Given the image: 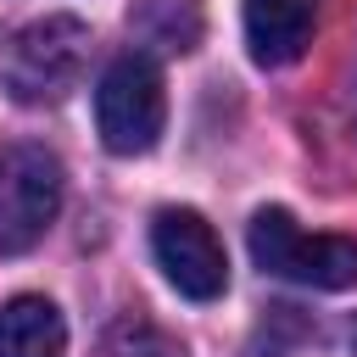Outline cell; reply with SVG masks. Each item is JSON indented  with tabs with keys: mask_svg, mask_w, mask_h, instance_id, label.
<instances>
[{
	"mask_svg": "<svg viewBox=\"0 0 357 357\" xmlns=\"http://www.w3.org/2000/svg\"><path fill=\"white\" fill-rule=\"evenodd\" d=\"M89 67V22L50 11L33 22H17L0 33V89L17 106H50L61 100Z\"/></svg>",
	"mask_w": 357,
	"mask_h": 357,
	"instance_id": "obj_1",
	"label": "cell"
},
{
	"mask_svg": "<svg viewBox=\"0 0 357 357\" xmlns=\"http://www.w3.org/2000/svg\"><path fill=\"white\" fill-rule=\"evenodd\" d=\"M251 257L262 273L307 284V290H351L357 284V240L346 234H307L284 206H262L251 218Z\"/></svg>",
	"mask_w": 357,
	"mask_h": 357,
	"instance_id": "obj_2",
	"label": "cell"
},
{
	"mask_svg": "<svg viewBox=\"0 0 357 357\" xmlns=\"http://www.w3.org/2000/svg\"><path fill=\"white\" fill-rule=\"evenodd\" d=\"M162 123H167V89H162L156 61L139 56V50L117 56L100 73V84H95V128H100V145L112 156H145L162 139Z\"/></svg>",
	"mask_w": 357,
	"mask_h": 357,
	"instance_id": "obj_3",
	"label": "cell"
},
{
	"mask_svg": "<svg viewBox=\"0 0 357 357\" xmlns=\"http://www.w3.org/2000/svg\"><path fill=\"white\" fill-rule=\"evenodd\" d=\"M61 212V162L45 145L0 151V257H17L45 240Z\"/></svg>",
	"mask_w": 357,
	"mask_h": 357,
	"instance_id": "obj_4",
	"label": "cell"
},
{
	"mask_svg": "<svg viewBox=\"0 0 357 357\" xmlns=\"http://www.w3.org/2000/svg\"><path fill=\"white\" fill-rule=\"evenodd\" d=\"M151 257L167 273V284L190 301H218L229 284V257L212 223L190 206H162L151 218Z\"/></svg>",
	"mask_w": 357,
	"mask_h": 357,
	"instance_id": "obj_5",
	"label": "cell"
},
{
	"mask_svg": "<svg viewBox=\"0 0 357 357\" xmlns=\"http://www.w3.org/2000/svg\"><path fill=\"white\" fill-rule=\"evenodd\" d=\"M318 28V0H245V50L257 67H290Z\"/></svg>",
	"mask_w": 357,
	"mask_h": 357,
	"instance_id": "obj_6",
	"label": "cell"
},
{
	"mask_svg": "<svg viewBox=\"0 0 357 357\" xmlns=\"http://www.w3.org/2000/svg\"><path fill=\"white\" fill-rule=\"evenodd\" d=\"M0 357H67V324L45 296H11L0 307Z\"/></svg>",
	"mask_w": 357,
	"mask_h": 357,
	"instance_id": "obj_7",
	"label": "cell"
},
{
	"mask_svg": "<svg viewBox=\"0 0 357 357\" xmlns=\"http://www.w3.org/2000/svg\"><path fill=\"white\" fill-rule=\"evenodd\" d=\"M134 39H145L151 50L184 56L201 45V0H134L128 11Z\"/></svg>",
	"mask_w": 357,
	"mask_h": 357,
	"instance_id": "obj_8",
	"label": "cell"
},
{
	"mask_svg": "<svg viewBox=\"0 0 357 357\" xmlns=\"http://www.w3.org/2000/svg\"><path fill=\"white\" fill-rule=\"evenodd\" d=\"M106 357H184V346L162 324H151L145 312H123L106 329Z\"/></svg>",
	"mask_w": 357,
	"mask_h": 357,
	"instance_id": "obj_9",
	"label": "cell"
},
{
	"mask_svg": "<svg viewBox=\"0 0 357 357\" xmlns=\"http://www.w3.org/2000/svg\"><path fill=\"white\" fill-rule=\"evenodd\" d=\"M351 357H357V329H351Z\"/></svg>",
	"mask_w": 357,
	"mask_h": 357,
	"instance_id": "obj_10",
	"label": "cell"
}]
</instances>
